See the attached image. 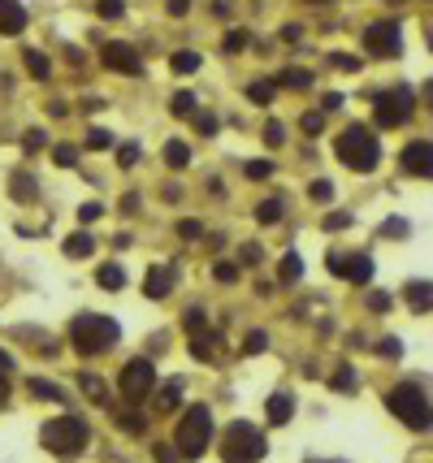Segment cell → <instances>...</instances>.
<instances>
[{
    "instance_id": "e0dca14e",
    "label": "cell",
    "mask_w": 433,
    "mask_h": 463,
    "mask_svg": "<svg viewBox=\"0 0 433 463\" xmlns=\"http://www.w3.org/2000/svg\"><path fill=\"white\" fill-rule=\"evenodd\" d=\"M9 195H14V199H22V203H31V199H39V182H35L26 169H18V174L9 178Z\"/></svg>"
},
{
    "instance_id": "9f6ffc18",
    "label": "cell",
    "mask_w": 433,
    "mask_h": 463,
    "mask_svg": "<svg viewBox=\"0 0 433 463\" xmlns=\"http://www.w3.org/2000/svg\"><path fill=\"white\" fill-rule=\"evenodd\" d=\"M174 450H178V446H160V442H156V463H178Z\"/></svg>"
},
{
    "instance_id": "d6986e66",
    "label": "cell",
    "mask_w": 433,
    "mask_h": 463,
    "mask_svg": "<svg viewBox=\"0 0 433 463\" xmlns=\"http://www.w3.org/2000/svg\"><path fill=\"white\" fill-rule=\"evenodd\" d=\"M91 251H95V238H91L87 230H78V234L66 238V255H70V260H87Z\"/></svg>"
},
{
    "instance_id": "f6af8a7d",
    "label": "cell",
    "mask_w": 433,
    "mask_h": 463,
    "mask_svg": "<svg viewBox=\"0 0 433 463\" xmlns=\"http://www.w3.org/2000/svg\"><path fill=\"white\" fill-rule=\"evenodd\" d=\"M268 174H273V161H247V178H268Z\"/></svg>"
},
{
    "instance_id": "8992f818",
    "label": "cell",
    "mask_w": 433,
    "mask_h": 463,
    "mask_svg": "<svg viewBox=\"0 0 433 463\" xmlns=\"http://www.w3.org/2000/svg\"><path fill=\"white\" fill-rule=\"evenodd\" d=\"M43 446L52 450V454H57V459H74L83 446H87V420L83 416H57V420H48L43 425Z\"/></svg>"
},
{
    "instance_id": "8fae6325",
    "label": "cell",
    "mask_w": 433,
    "mask_h": 463,
    "mask_svg": "<svg viewBox=\"0 0 433 463\" xmlns=\"http://www.w3.org/2000/svg\"><path fill=\"white\" fill-rule=\"evenodd\" d=\"M100 61H104V70L126 74V78H139L143 74L139 53H135V48H126V43H100Z\"/></svg>"
},
{
    "instance_id": "816d5d0a",
    "label": "cell",
    "mask_w": 433,
    "mask_h": 463,
    "mask_svg": "<svg viewBox=\"0 0 433 463\" xmlns=\"http://www.w3.org/2000/svg\"><path fill=\"white\" fill-rule=\"evenodd\" d=\"M100 213H104L100 203H83V208H78V221H83V225H91V221H95Z\"/></svg>"
},
{
    "instance_id": "8d00e7d4",
    "label": "cell",
    "mask_w": 433,
    "mask_h": 463,
    "mask_svg": "<svg viewBox=\"0 0 433 463\" xmlns=\"http://www.w3.org/2000/svg\"><path fill=\"white\" fill-rule=\"evenodd\" d=\"M243 351H247V355L268 351V334H264V329H251V334H247V342H243Z\"/></svg>"
},
{
    "instance_id": "ab89813d",
    "label": "cell",
    "mask_w": 433,
    "mask_h": 463,
    "mask_svg": "<svg viewBox=\"0 0 433 463\" xmlns=\"http://www.w3.org/2000/svg\"><path fill=\"white\" fill-rule=\"evenodd\" d=\"M264 143H268V147H282V143H286L282 122H268V126H264Z\"/></svg>"
},
{
    "instance_id": "f907efd6",
    "label": "cell",
    "mask_w": 433,
    "mask_h": 463,
    "mask_svg": "<svg viewBox=\"0 0 433 463\" xmlns=\"http://www.w3.org/2000/svg\"><path fill=\"white\" fill-rule=\"evenodd\" d=\"M135 161H139V147H135V143L118 147V165H135Z\"/></svg>"
},
{
    "instance_id": "52a82bcc",
    "label": "cell",
    "mask_w": 433,
    "mask_h": 463,
    "mask_svg": "<svg viewBox=\"0 0 433 463\" xmlns=\"http://www.w3.org/2000/svg\"><path fill=\"white\" fill-rule=\"evenodd\" d=\"M208 442H212V416H208V407H204V403H195L187 416L178 420L174 446H178L182 459H199V454L208 450Z\"/></svg>"
},
{
    "instance_id": "c3c4849f",
    "label": "cell",
    "mask_w": 433,
    "mask_h": 463,
    "mask_svg": "<svg viewBox=\"0 0 433 463\" xmlns=\"http://www.w3.org/2000/svg\"><path fill=\"white\" fill-rule=\"evenodd\" d=\"M52 161H57V165H66V169H70V165H74V161H78V151H74V147H66V143H61V147H57V151H52Z\"/></svg>"
},
{
    "instance_id": "9c48e42d",
    "label": "cell",
    "mask_w": 433,
    "mask_h": 463,
    "mask_svg": "<svg viewBox=\"0 0 433 463\" xmlns=\"http://www.w3.org/2000/svg\"><path fill=\"white\" fill-rule=\"evenodd\" d=\"M360 39H364V53H368V57H382V61L399 57V48H403L399 22H372V26H364Z\"/></svg>"
},
{
    "instance_id": "7c38bea8",
    "label": "cell",
    "mask_w": 433,
    "mask_h": 463,
    "mask_svg": "<svg viewBox=\"0 0 433 463\" xmlns=\"http://www.w3.org/2000/svg\"><path fill=\"white\" fill-rule=\"evenodd\" d=\"M399 161L412 178H433V139H412Z\"/></svg>"
},
{
    "instance_id": "03108f58",
    "label": "cell",
    "mask_w": 433,
    "mask_h": 463,
    "mask_svg": "<svg viewBox=\"0 0 433 463\" xmlns=\"http://www.w3.org/2000/svg\"><path fill=\"white\" fill-rule=\"evenodd\" d=\"M312 463H338V459H312Z\"/></svg>"
},
{
    "instance_id": "681fc988",
    "label": "cell",
    "mask_w": 433,
    "mask_h": 463,
    "mask_svg": "<svg viewBox=\"0 0 433 463\" xmlns=\"http://www.w3.org/2000/svg\"><path fill=\"white\" fill-rule=\"evenodd\" d=\"M22 147H26V151H39V147H43V130H26V134H22Z\"/></svg>"
},
{
    "instance_id": "d4e9b609",
    "label": "cell",
    "mask_w": 433,
    "mask_h": 463,
    "mask_svg": "<svg viewBox=\"0 0 433 463\" xmlns=\"http://www.w3.org/2000/svg\"><path fill=\"white\" fill-rule=\"evenodd\" d=\"M278 277H282L286 286H295V282L303 277V260H299L295 251H291V255H282V265H278Z\"/></svg>"
},
{
    "instance_id": "94428289",
    "label": "cell",
    "mask_w": 433,
    "mask_h": 463,
    "mask_svg": "<svg viewBox=\"0 0 433 463\" xmlns=\"http://www.w3.org/2000/svg\"><path fill=\"white\" fill-rule=\"evenodd\" d=\"M299 35H303V31H299V26H282V39H286V43H295V39H299Z\"/></svg>"
},
{
    "instance_id": "1f68e13d",
    "label": "cell",
    "mask_w": 433,
    "mask_h": 463,
    "mask_svg": "<svg viewBox=\"0 0 433 463\" xmlns=\"http://www.w3.org/2000/svg\"><path fill=\"white\" fill-rule=\"evenodd\" d=\"M118 429H126V433H135V437H139V433L147 429V420L139 416V411H118Z\"/></svg>"
},
{
    "instance_id": "f5cc1de1",
    "label": "cell",
    "mask_w": 433,
    "mask_h": 463,
    "mask_svg": "<svg viewBox=\"0 0 433 463\" xmlns=\"http://www.w3.org/2000/svg\"><path fill=\"white\" fill-rule=\"evenodd\" d=\"M368 307H372V312H386V307H390V294L372 290V294H368Z\"/></svg>"
},
{
    "instance_id": "ac0fdd59",
    "label": "cell",
    "mask_w": 433,
    "mask_h": 463,
    "mask_svg": "<svg viewBox=\"0 0 433 463\" xmlns=\"http://www.w3.org/2000/svg\"><path fill=\"white\" fill-rule=\"evenodd\" d=\"M178 403H182V381L174 377V381H165L156 390V411L165 416V411H178Z\"/></svg>"
},
{
    "instance_id": "f1b7e54d",
    "label": "cell",
    "mask_w": 433,
    "mask_h": 463,
    "mask_svg": "<svg viewBox=\"0 0 433 463\" xmlns=\"http://www.w3.org/2000/svg\"><path fill=\"white\" fill-rule=\"evenodd\" d=\"M26 390H31L35 398H52V403H66V394H61V385H48L43 377H31V381H26Z\"/></svg>"
},
{
    "instance_id": "44dd1931",
    "label": "cell",
    "mask_w": 433,
    "mask_h": 463,
    "mask_svg": "<svg viewBox=\"0 0 433 463\" xmlns=\"http://www.w3.org/2000/svg\"><path fill=\"white\" fill-rule=\"evenodd\" d=\"M95 282H100V290H126V269L122 265H100Z\"/></svg>"
},
{
    "instance_id": "9a60e30c",
    "label": "cell",
    "mask_w": 433,
    "mask_h": 463,
    "mask_svg": "<svg viewBox=\"0 0 433 463\" xmlns=\"http://www.w3.org/2000/svg\"><path fill=\"white\" fill-rule=\"evenodd\" d=\"M264 416H268V425H291V416H295V398H291L286 390L268 394V403H264Z\"/></svg>"
},
{
    "instance_id": "bcb514c9",
    "label": "cell",
    "mask_w": 433,
    "mask_h": 463,
    "mask_svg": "<svg viewBox=\"0 0 433 463\" xmlns=\"http://www.w3.org/2000/svg\"><path fill=\"white\" fill-rule=\"evenodd\" d=\"M330 65H334V70H347V74H351V70H360V61H355V57H347V53H330Z\"/></svg>"
},
{
    "instance_id": "91938a15",
    "label": "cell",
    "mask_w": 433,
    "mask_h": 463,
    "mask_svg": "<svg viewBox=\"0 0 433 463\" xmlns=\"http://www.w3.org/2000/svg\"><path fill=\"white\" fill-rule=\"evenodd\" d=\"M187 9H191V0H169V14H174V18H182Z\"/></svg>"
},
{
    "instance_id": "db71d44e",
    "label": "cell",
    "mask_w": 433,
    "mask_h": 463,
    "mask_svg": "<svg viewBox=\"0 0 433 463\" xmlns=\"http://www.w3.org/2000/svg\"><path fill=\"white\" fill-rule=\"evenodd\" d=\"M195 126H199V134H212L216 130V117L212 113H195Z\"/></svg>"
},
{
    "instance_id": "6f0895ef",
    "label": "cell",
    "mask_w": 433,
    "mask_h": 463,
    "mask_svg": "<svg viewBox=\"0 0 433 463\" xmlns=\"http://www.w3.org/2000/svg\"><path fill=\"white\" fill-rule=\"evenodd\" d=\"M382 234H399V238H403V234H407V221H399V217H390V221L382 225Z\"/></svg>"
},
{
    "instance_id": "7bdbcfd3",
    "label": "cell",
    "mask_w": 433,
    "mask_h": 463,
    "mask_svg": "<svg viewBox=\"0 0 433 463\" xmlns=\"http://www.w3.org/2000/svg\"><path fill=\"white\" fill-rule=\"evenodd\" d=\"M108 143H113V134H108V130H87V147L91 151H104Z\"/></svg>"
},
{
    "instance_id": "603a6c76",
    "label": "cell",
    "mask_w": 433,
    "mask_h": 463,
    "mask_svg": "<svg viewBox=\"0 0 433 463\" xmlns=\"http://www.w3.org/2000/svg\"><path fill=\"white\" fill-rule=\"evenodd\" d=\"M282 217H286V213H282V199H260V203H256V221H260V225H278Z\"/></svg>"
},
{
    "instance_id": "be15d7a7",
    "label": "cell",
    "mask_w": 433,
    "mask_h": 463,
    "mask_svg": "<svg viewBox=\"0 0 433 463\" xmlns=\"http://www.w3.org/2000/svg\"><path fill=\"white\" fill-rule=\"evenodd\" d=\"M9 398V381H5V373H0V403Z\"/></svg>"
},
{
    "instance_id": "277c9868",
    "label": "cell",
    "mask_w": 433,
    "mask_h": 463,
    "mask_svg": "<svg viewBox=\"0 0 433 463\" xmlns=\"http://www.w3.org/2000/svg\"><path fill=\"white\" fill-rule=\"evenodd\" d=\"M268 454V442L256 425L247 420H234L221 437V463H260Z\"/></svg>"
},
{
    "instance_id": "b9f144b4",
    "label": "cell",
    "mask_w": 433,
    "mask_h": 463,
    "mask_svg": "<svg viewBox=\"0 0 433 463\" xmlns=\"http://www.w3.org/2000/svg\"><path fill=\"white\" fill-rule=\"evenodd\" d=\"M308 195H312L316 203H325V199H334V186H330V182H325V178H316V182L308 186Z\"/></svg>"
},
{
    "instance_id": "7a4b0ae2",
    "label": "cell",
    "mask_w": 433,
    "mask_h": 463,
    "mask_svg": "<svg viewBox=\"0 0 433 463\" xmlns=\"http://www.w3.org/2000/svg\"><path fill=\"white\" fill-rule=\"evenodd\" d=\"M386 407L395 411V416H399L412 433H429V429H433V403H429V394H424L416 381L395 385V390L386 394Z\"/></svg>"
},
{
    "instance_id": "74e56055",
    "label": "cell",
    "mask_w": 433,
    "mask_h": 463,
    "mask_svg": "<svg viewBox=\"0 0 433 463\" xmlns=\"http://www.w3.org/2000/svg\"><path fill=\"white\" fill-rule=\"evenodd\" d=\"M251 39H247V31H230L226 39H221V53H243Z\"/></svg>"
},
{
    "instance_id": "f35d334b",
    "label": "cell",
    "mask_w": 433,
    "mask_h": 463,
    "mask_svg": "<svg viewBox=\"0 0 433 463\" xmlns=\"http://www.w3.org/2000/svg\"><path fill=\"white\" fill-rule=\"evenodd\" d=\"M377 355H382V359H403V342L399 338H382V342H377Z\"/></svg>"
},
{
    "instance_id": "7dc6e473",
    "label": "cell",
    "mask_w": 433,
    "mask_h": 463,
    "mask_svg": "<svg viewBox=\"0 0 433 463\" xmlns=\"http://www.w3.org/2000/svg\"><path fill=\"white\" fill-rule=\"evenodd\" d=\"M320 225H325V230H347V225H351V213H330Z\"/></svg>"
},
{
    "instance_id": "680465c9",
    "label": "cell",
    "mask_w": 433,
    "mask_h": 463,
    "mask_svg": "<svg viewBox=\"0 0 433 463\" xmlns=\"http://www.w3.org/2000/svg\"><path fill=\"white\" fill-rule=\"evenodd\" d=\"M338 105H343V95H338V91H330V95L320 100V113H330V109H338Z\"/></svg>"
},
{
    "instance_id": "5bb4252c",
    "label": "cell",
    "mask_w": 433,
    "mask_h": 463,
    "mask_svg": "<svg viewBox=\"0 0 433 463\" xmlns=\"http://www.w3.org/2000/svg\"><path fill=\"white\" fill-rule=\"evenodd\" d=\"M174 282H178V277H174L169 265H160V269L152 265V269H147V282H143V294H147V299H165V294L174 290Z\"/></svg>"
},
{
    "instance_id": "5b68a950",
    "label": "cell",
    "mask_w": 433,
    "mask_h": 463,
    "mask_svg": "<svg viewBox=\"0 0 433 463\" xmlns=\"http://www.w3.org/2000/svg\"><path fill=\"white\" fill-rule=\"evenodd\" d=\"M412 113H416V91L403 87V83L372 95V117H377V126H382V130H399V126H407Z\"/></svg>"
},
{
    "instance_id": "6da1fadb",
    "label": "cell",
    "mask_w": 433,
    "mask_h": 463,
    "mask_svg": "<svg viewBox=\"0 0 433 463\" xmlns=\"http://www.w3.org/2000/svg\"><path fill=\"white\" fill-rule=\"evenodd\" d=\"M334 151H338V161L355 174H368L377 169V161H382V139H377L368 126H347L338 139H334Z\"/></svg>"
},
{
    "instance_id": "83f0119b",
    "label": "cell",
    "mask_w": 433,
    "mask_h": 463,
    "mask_svg": "<svg viewBox=\"0 0 433 463\" xmlns=\"http://www.w3.org/2000/svg\"><path fill=\"white\" fill-rule=\"evenodd\" d=\"M330 390H338V394H355V373H351V364H338V368H334Z\"/></svg>"
},
{
    "instance_id": "836d02e7",
    "label": "cell",
    "mask_w": 433,
    "mask_h": 463,
    "mask_svg": "<svg viewBox=\"0 0 433 463\" xmlns=\"http://www.w3.org/2000/svg\"><path fill=\"white\" fill-rule=\"evenodd\" d=\"M212 277L226 282V286H234V282H239V265H234V260H216V265H212Z\"/></svg>"
},
{
    "instance_id": "484cf974",
    "label": "cell",
    "mask_w": 433,
    "mask_h": 463,
    "mask_svg": "<svg viewBox=\"0 0 433 463\" xmlns=\"http://www.w3.org/2000/svg\"><path fill=\"white\" fill-rule=\"evenodd\" d=\"M169 70H174V74H195V70H199V53L182 48V53H174V57H169Z\"/></svg>"
},
{
    "instance_id": "ffe728a7",
    "label": "cell",
    "mask_w": 433,
    "mask_h": 463,
    "mask_svg": "<svg viewBox=\"0 0 433 463\" xmlns=\"http://www.w3.org/2000/svg\"><path fill=\"white\" fill-rule=\"evenodd\" d=\"M191 355L195 359H216V334H208V329H199V334H191Z\"/></svg>"
},
{
    "instance_id": "f546056e",
    "label": "cell",
    "mask_w": 433,
    "mask_h": 463,
    "mask_svg": "<svg viewBox=\"0 0 433 463\" xmlns=\"http://www.w3.org/2000/svg\"><path fill=\"white\" fill-rule=\"evenodd\" d=\"M169 113H174V117H195V113H199L195 95H191V91H178V95H174V105H169Z\"/></svg>"
},
{
    "instance_id": "4316f807",
    "label": "cell",
    "mask_w": 433,
    "mask_h": 463,
    "mask_svg": "<svg viewBox=\"0 0 433 463\" xmlns=\"http://www.w3.org/2000/svg\"><path fill=\"white\" fill-rule=\"evenodd\" d=\"M278 87H291V91H308V87H312V74H308V70H282V74H278Z\"/></svg>"
},
{
    "instance_id": "ba28073f",
    "label": "cell",
    "mask_w": 433,
    "mask_h": 463,
    "mask_svg": "<svg viewBox=\"0 0 433 463\" xmlns=\"http://www.w3.org/2000/svg\"><path fill=\"white\" fill-rule=\"evenodd\" d=\"M118 385H122V398H126V403H143V398L156 390V368H152V359H130V364L122 368V377H118Z\"/></svg>"
},
{
    "instance_id": "4dcf8cb0",
    "label": "cell",
    "mask_w": 433,
    "mask_h": 463,
    "mask_svg": "<svg viewBox=\"0 0 433 463\" xmlns=\"http://www.w3.org/2000/svg\"><path fill=\"white\" fill-rule=\"evenodd\" d=\"M26 70H31V78H48L52 61H48L43 53H35V48H26Z\"/></svg>"
},
{
    "instance_id": "11a10c76",
    "label": "cell",
    "mask_w": 433,
    "mask_h": 463,
    "mask_svg": "<svg viewBox=\"0 0 433 463\" xmlns=\"http://www.w3.org/2000/svg\"><path fill=\"white\" fill-rule=\"evenodd\" d=\"M299 126H303L308 134H316V130L325 126V117H320V113H303V122H299Z\"/></svg>"
},
{
    "instance_id": "d590c367",
    "label": "cell",
    "mask_w": 433,
    "mask_h": 463,
    "mask_svg": "<svg viewBox=\"0 0 433 463\" xmlns=\"http://www.w3.org/2000/svg\"><path fill=\"white\" fill-rule=\"evenodd\" d=\"M208 321H204V307H187V312H182V329L187 334H199Z\"/></svg>"
},
{
    "instance_id": "e575fe53",
    "label": "cell",
    "mask_w": 433,
    "mask_h": 463,
    "mask_svg": "<svg viewBox=\"0 0 433 463\" xmlns=\"http://www.w3.org/2000/svg\"><path fill=\"white\" fill-rule=\"evenodd\" d=\"M95 14H100L104 22H113V18H122V14H126V0H100Z\"/></svg>"
},
{
    "instance_id": "7402d4cb",
    "label": "cell",
    "mask_w": 433,
    "mask_h": 463,
    "mask_svg": "<svg viewBox=\"0 0 433 463\" xmlns=\"http://www.w3.org/2000/svg\"><path fill=\"white\" fill-rule=\"evenodd\" d=\"M165 165H169V169H187V165H191V147H187L182 139H169V143H165Z\"/></svg>"
},
{
    "instance_id": "e7e4bbea",
    "label": "cell",
    "mask_w": 433,
    "mask_h": 463,
    "mask_svg": "<svg viewBox=\"0 0 433 463\" xmlns=\"http://www.w3.org/2000/svg\"><path fill=\"white\" fill-rule=\"evenodd\" d=\"M424 100H429V109H433V78L424 83Z\"/></svg>"
},
{
    "instance_id": "003e7915",
    "label": "cell",
    "mask_w": 433,
    "mask_h": 463,
    "mask_svg": "<svg viewBox=\"0 0 433 463\" xmlns=\"http://www.w3.org/2000/svg\"><path fill=\"white\" fill-rule=\"evenodd\" d=\"M308 5H325V0H308Z\"/></svg>"
},
{
    "instance_id": "3957f363",
    "label": "cell",
    "mask_w": 433,
    "mask_h": 463,
    "mask_svg": "<svg viewBox=\"0 0 433 463\" xmlns=\"http://www.w3.org/2000/svg\"><path fill=\"white\" fill-rule=\"evenodd\" d=\"M122 338V325L113 321V316H100V312H87V316H74V325H70V342H74V351H83V355H100V351H108Z\"/></svg>"
},
{
    "instance_id": "60d3db41",
    "label": "cell",
    "mask_w": 433,
    "mask_h": 463,
    "mask_svg": "<svg viewBox=\"0 0 433 463\" xmlns=\"http://www.w3.org/2000/svg\"><path fill=\"white\" fill-rule=\"evenodd\" d=\"M260 255H264V247H260V243H243L239 265H260Z\"/></svg>"
},
{
    "instance_id": "cb8c5ba5",
    "label": "cell",
    "mask_w": 433,
    "mask_h": 463,
    "mask_svg": "<svg viewBox=\"0 0 433 463\" xmlns=\"http://www.w3.org/2000/svg\"><path fill=\"white\" fill-rule=\"evenodd\" d=\"M78 390H83L91 403H108V390H104V381H100L95 373H78Z\"/></svg>"
},
{
    "instance_id": "4fadbf2b",
    "label": "cell",
    "mask_w": 433,
    "mask_h": 463,
    "mask_svg": "<svg viewBox=\"0 0 433 463\" xmlns=\"http://www.w3.org/2000/svg\"><path fill=\"white\" fill-rule=\"evenodd\" d=\"M403 303L412 307V312H433V282L412 277V282L403 286Z\"/></svg>"
},
{
    "instance_id": "ee69618b",
    "label": "cell",
    "mask_w": 433,
    "mask_h": 463,
    "mask_svg": "<svg viewBox=\"0 0 433 463\" xmlns=\"http://www.w3.org/2000/svg\"><path fill=\"white\" fill-rule=\"evenodd\" d=\"M199 234H204V225H199L195 217H182V221H178V238H199Z\"/></svg>"
},
{
    "instance_id": "30bf717a",
    "label": "cell",
    "mask_w": 433,
    "mask_h": 463,
    "mask_svg": "<svg viewBox=\"0 0 433 463\" xmlns=\"http://www.w3.org/2000/svg\"><path fill=\"white\" fill-rule=\"evenodd\" d=\"M325 269H330L334 277H343V282H355V286H364L368 277H372V260L360 251V255H343V251H330L325 255Z\"/></svg>"
},
{
    "instance_id": "2e32d148",
    "label": "cell",
    "mask_w": 433,
    "mask_h": 463,
    "mask_svg": "<svg viewBox=\"0 0 433 463\" xmlns=\"http://www.w3.org/2000/svg\"><path fill=\"white\" fill-rule=\"evenodd\" d=\"M26 26V9L18 0H0V35H22Z\"/></svg>"
},
{
    "instance_id": "6125c7cd",
    "label": "cell",
    "mask_w": 433,
    "mask_h": 463,
    "mask_svg": "<svg viewBox=\"0 0 433 463\" xmlns=\"http://www.w3.org/2000/svg\"><path fill=\"white\" fill-rule=\"evenodd\" d=\"M9 368H14V359H9L5 351H0V373H9Z\"/></svg>"
},
{
    "instance_id": "d6a6232c",
    "label": "cell",
    "mask_w": 433,
    "mask_h": 463,
    "mask_svg": "<svg viewBox=\"0 0 433 463\" xmlns=\"http://www.w3.org/2000/svg\"><path fill=\"white\" fill-rule=\"evenodd\" d=\"M273 95H278V83H251L247 87V100H256V105H268Z\"/></svg>"
}]
</instances>
